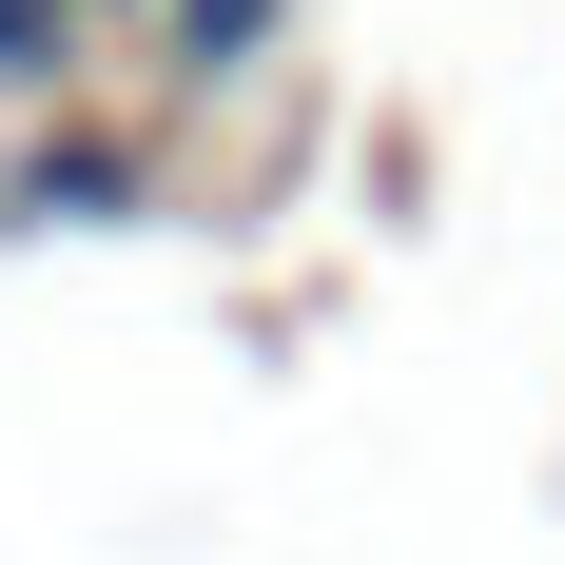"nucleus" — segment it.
I'll return each instance as SVG.
<instances>
[{
	"instance_id": "f03ea898",
	"label": "nucleus",
	"mask_w": 565,
	"mask_h": 565,
	"mask_svg": "<svg viewBox=\"0 0 565 565\" xmlns=\"http://www.w3.org/2000/svg\"><path fill=\"white\" fill-rule=\"evenodd\" d=\"M137 40H157V98H234V78L292 40V0H157Z\"/></svg>"
},
{
	"instance_id": "20e7f679",
	"label": "nucleus",
	"mask_w": 565,
	"mask_h": 565,
	"mask_svg": "<svg viewBox=\"0 0 565 565\" xmlns=\"http://www.w3.org/2000/svg\"><path fill=\"white\" fill-rule=\"evenodd\" d=\"M78 20H157V0H78Z\"/></svg>"
},
{
	"instance_id": "f257e3e1",
	"label": "nucleus",
	"mask_w": 565,
	"mask_h": 565,
	"mask_svg": "<svg viewBox=\"0 0 565 565\" xmlns=\"http://www.w3.org/2000/svg\"><path fill=\"white\" fill-rule=\"evenodd\" d=\"M0 215H20V234H137V215H157V137H117V117H58V137H20Z\"/></svg>"
},
{
	"instance_id": "7ed1b4c3",
	"label": "nucleus",
	"mask_w": 565,
	"mask_h": 565,
	"mask_svg": "<svg viewBox=\"0 0 565 565\" xmlns=\"http://www.w3.org/2000/svg\"><path fill=\"white\" fill-rule=\"evenodd\" d=\"M78 58H98V20H78V0H0V98H58Z\"/></svg>"
}]
</instances>
